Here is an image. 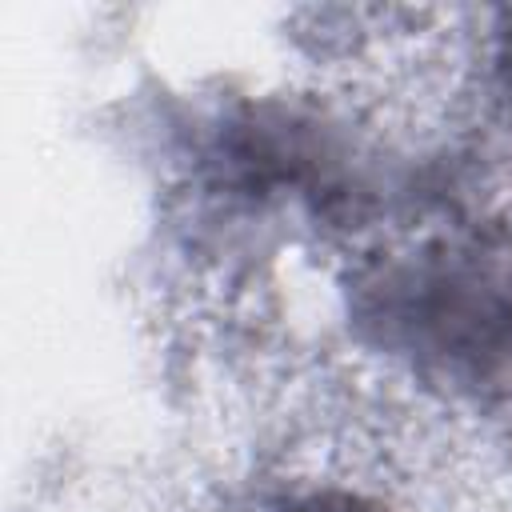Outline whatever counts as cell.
Segmentation results:
<instances>
[{
    "label": "cell",
    "instance_id": "obj_1",
    "mask_svg": "<svg viewBox=\"0 0 512 512\" xmlns=\"http://www.w3.org/2000/svg\"><path fill=\"white\" fill-rule=\"evenodd\" d=\"M284 512H376L372 504L364 500H352V496H340V492H328V496H308V500H296L292 508Z\"/></svg>",
    "mask_w": 512,
    "mask_h": 512
},
{
    "label": "cell",
    "instance_id": "obj_2",
    "mask_svg": "<svg viewBox=\"0 0 512 512\" xmlns=\"http://www.w3.org/2000/svg\"><path fill=\"white\" fill-rule=\"evenodd\" d=\"M500 64H504V84H508V92H512V32H508V40H504V56H500Z\"/></svg>",
    "mask_w": 512,
    "mask_h": 512
}]
</instances>
